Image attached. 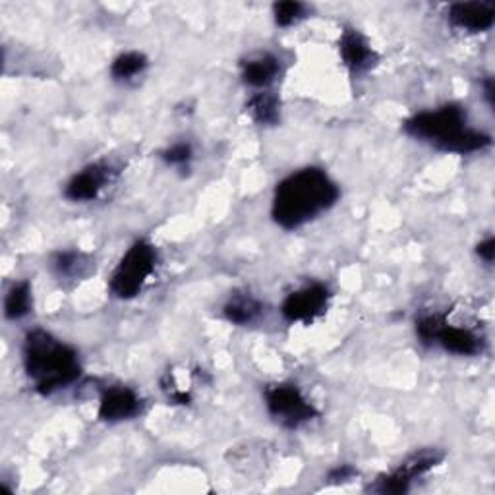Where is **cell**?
<instances>
[{
    "instance_id": "6da1fadb",
    "label": "cell",
    "mask_w": 495,
    "mask_h": 495,
    "mask_svg": "<svg viewBox=\"0 0 495 495\" xmlns=\"http://www.w3.org/2000/svg\"><path fill=\"white\" fill-rule=\"evenodd\" d=\"M339 196V186L324 169L306 167L277 184L271 217L280 229H300L335 206Z\"/></svg>"
},
{
    "instance_id": "7a4b0ae2",
    "label": "cell",
    "mask_w": 495,
    "mask_h": 495,
    "mask_svg": "<svg viewBox=\"0 0 495 495\" xmlns=\"http://www.w3.org/2000/svg\"><path fill=\"white\" fill-rule=\"evenodd\" d=\"M22 354L25 373L43 397L66 390L82 376L78 353L49 331H30L23 339Z\"/></svg>"
},
{
    "instance_id": "3957f363",
    "label": "cell",
    "mask_w": 495,
    "mask_h": 495,
    "mask_svg": "<svg viewBox=\"0 0 495 495\" xmlns=\"http://www.w3.org/2000/svg\"><path fill=\"white\" fill-rule=\"evenodd\" d=\"M405 132L414 140L432 143L445 153L468 155L484 151L491 145L490 133L468 126L466 111L457 103L410 116L405 123Z\"/></svg>"
},
{
    "instance_id": "277c9868",
    "label": "cell",
    "mask_w": 495,
    "mask_h": 495,
    "mask_svg": "<svg viewBox=\"0 0 495 495\" xmlns=\"http://www.w3.org/2000/svg\"><path fill=\"white\" fill-rule=\"evenodd\" d=\"M157 250L147 240H136L115 267L111 275V292L120 300L136 298L147 280L155 273Z\"/></svg>"
},
{
    "instance_id": "5b68a950",
    "label": "cell",
    "mask_w": 495,
    "mask_h": 495,
    "mask_svg": "<svg viewBox=\"0 0 495 495\" xmlns=\"http://www.w3.org/2000/svg\"><path fill=\"white\" fill-rule=\"evenodd\" d=\"M267 412L285 427H298L317 417L316 407L307 400L297 385L279 383L265 391Z\"/></svg>"
},
{
    "instance_id": "8992f818",
    "label": "cell",
    "mask_w": 495,
    "mask_h": 495,
    "mask_svg": "<svg viewBox=\"0 0 495 495\" xmlns=\"http://www.w3.org/2000/svg\"><path fill=\"white\" fill-rule=\"evenodd\" d=\"M331 292L325 285L312 283L290 292L280 304V314L289 324H312L327 310Z\"/></svg>"
},
{
    "instance_id": "52a82bcc",
    "label": "cell",
    "mask_w": 495,
    "mask_h": 495,
    "mask_svg": "<svg viewBox=\"0 0 495 495\" xmlns=\"http://www.w3.org/2000/svg\"><path fill=\"white\" fill-rule=\"evenodd\" d=\"M142 412V399L138 393L124 385H115L105 390L99 399L97 417L103 422L116 424L136 418Z\"/></svg>"
},
{
    "instance_id": "ba28073f",
    "label": "cell",
    "mask_w": 495,
    "mask_h": 495,
    "mask_svg": "<svg viewBox=\"0 0 495 495\" xmlns=\"http://www.w3.org/2000/svg\"><path fill=\"white\" fill-rule=\"evenodd\" d=\"M111 182V167L103 163L89 165L82 169L66 184L64 196L70 202H91L96 199Z\"/></svg>"
},
{
    "instance_id": "9c48e42d",
    "label": "cell",
    "mask_w": 495,
    "mask_h": 495,
    "mask_svg": "<svg viewBox=\"0 0 495 495\" xmlns=\"http://www.w3.org/2000/svg\"><path fill=\"white\" fill-rule=\"evenodd\" d=\"M453 28L468 33H484L495 23V6L491 3H457L447 12Z\"/></svg>"
},
{
    "instance_id": "30bf717a",
    "label": "cell",
    "mask_w": 495,
    "mask_h": 495,
    "mask_svg": "<svg viewBox=\"0 0 495 495\" xmlns=\"http://www.w3.org/2000/svg\"><path fill=\"white\" fill-rule=\"evenodd\" d=\"M339 52L344 66L353 74L368 72L371 66L378 62V52L371 49V45L366 41V37L358 30L346 28L343 32L339 41Z\"/></svg>"
},
{
    "instance_id": "8fae6325",
    "label": "cell",
    "mask_w": 495,
    "mask_h": 495,
    "mask_svg": "<svg viewBox=\"0 0 495 495\" xmlns=\"http://www.w3.org/2000/svg\"><path fill=\"white\" fill-rule=\"evenodd\" d=\"M435 344H439L445 353L457 356H476L481 353V339L474 331L466 327L449 325L447 319L437 331Z\"/></svg>"
},
{
    "instance_id": "7c38bea8",
    "label": "cell",
    "mask_w": 495,
    "mask_h": 495,
    "mask_svg": "<svg viewBox=\"0 0 495 495\" xmlns=\"http://www.w3.org/2000/svg\"><path fill=\"white\" fill-rule=\"evenodd\" d=\"M280 74V62L277 57L263 52L243 62V82L250 87L267 89Z\"/></svg>"
},
{
    "instance_id": "4fadbf2b",
    "label": "cell",
    "mask_w": 495,
    "mask_h": 495,
    "mask_svg": "<svg viewBox=\"0 0 495 495\" xmlns=\"http://www.w3.org/2000/svg\"><path fill=\"white\" fill-rule=\"evenodd\" d=\"M223 314L226 321H231L234 325H248L252 321H256L261 314V302L252 297V294H234L231 300L225 304Z\"/></svg>"
},
{
    "instance_id": "5bb4252c",
    "label": "cell",
    "mask_w": 495,
    "mask_h": 495,
    "mask_svg": "<svg viewBox=\"0 0 495 495\" xmlns=\"http://www.w3.org/2000/svg\"><path fill=\"white\" fill-rule=\"evenodd\" d=\"M32 285L28 280L12 285L5 300V316L10 321H18L32 312Z\"/></svg>"
},
{
    "instance_id": "9a60e30c",
    "label": "cell",
    "mask_w": 495,
    "mask_h": 495,
    "mask_svg": "<svg viewBox=\"0 0 495 495\" xmlns=\"http://www.w3.org/2000/svg\"><path fill=\"white\" fill-rule=\"evenodd\" d=\"M252 118L261 126H273L279 123V99L270 91H260L248 101Z\"/></svg>"
},
{
    "instance_id": "2e32d148",
    "label": "cell",
    "mask_w": 495,
    "mask_h": 495,
    "mask_svg": "<svg viewBox=\"0 0 495 495\" xmlns=\"http://www.w3.org/2000/svg\"><path fill=\"white\" fill-rule=\"evenodd\" d=\"M441 459H444V454H441L437 449H422L410 454V457L399 466V471L412 481L414 478L430 472L434 466L441 463Z\"/></svg>"
},
{
    "instance_id": "e0dca14e",
    "label": "cell",
    "mask_w": 495,
    "mask_h": 495,
    "mask_svg": "<svg viewBox=\"0 0 495 495\" xmlns=\"http://www.w3.org/2000/svg\"><path fill=\"white\" fill-rule=\"evenodd\" d=\"M147 69V59L142 52H123V55L116 57L111 66V76L116 82H130L136 76H140Z\"/></svg>"
},
{
    "instance_id": "ac0fdd59",
    "label": "cell",
    "mask_w": 495,
    "mask_h": 495,
    "mask_svg": "<svg viewBox=\"0 0 495 495\" xmlns=\"http://www.w3.org/2000/svg\"><path fill=\"white\" fill-rule=\"evenodd\" d=\"M307 6L297 0H289V3H277L273 5V18L279 28H290V25L298 23L302 18H306Z\"/></svg>"
},
{
    "instance_id": "d6986e66",
    "label": "cell",
    "mask_w": 495,
    "mask_h": 495,
    "mask_svg": "<svg viewBox=\"0 0 495 495\" xmlns=\"http://www.w3.org/2000/svg\"><path fill=\"white\" fill-rule=\"evenodd\" d=\"M52 265H55L59 275L72 277V275L82 273V267L86 265V258H84V253H79V252H72V250L60 252Z\"/></svg>"
},
{
    "instance_id": "ffe728a7",
    "label": "cell",
    "mask_w": 495,
    "mask_h": 495,
    "mask_svg": "<svg viewBox=\"0 0 495 495\" xmlns=\"http://www.w3.org/2000/svg\"><path fill=\"white\" fill-rule=\"evenodd\" d=\"M445 316L439 314H426L417 321V335L424 344H434L439 327L444 325Z\"/></svg>"
},
{
    "instance_id": "44dd1931",
    "label": "cell",
    "mask_w": 495,
    "mask_h": 495,
    "mask_svg": "<svg viewBox=\"0 0 495 495\" xmlns=\"http://www.w3.org/2000/svg\"><path fill=\"white\" fill-rule=\"evenodd\" d=\"M192 159H194L192 145L184 143V142L170 145L169 150L163 151V160L167 165H172V167H188Z\"/></svg>"
},
{
    "instance_id": "7402d4cb",
    "label": "cell",
    "mask_w": 495,
    "mask_h": 495,
    "mask_svg": "<svg viewBox=\"0 0 495 495\" xmlns=\"http://www.w3.org/2000/svg\"><path fill=\"white\" fill-rule=\"evenodd\" d=\"M354 476H356V471L351 464H341L337 468H333L327 478H329L331 484H341V481H349Z\"/></svg>"
},
{
    "instance_id": "603a6c76",
    "label": "cell",
    "mask_w": 495,
    "mask_h": 495,
    "mask_svg": "<svg viewBox=\"0 0 495 495\" xmlns=\"http://www.w3.org/2000/svg\"><path fill=\"white\" fill-rule=\"evenodd\" d=\"M478 256L480 260H484L486 263H493V256H495V243H493V238H486L484 243H480L478 244Z\"/></svg>"
},
{
    "instance_id": "cb8c5ba5",
    "label": "cell",
    "mask_w": 495,
    "mask_h": 495,
    "mask_svg": "<svg viewBox=\"0 0 495 495\" xmlns=\"http://www.w3.org/2000/svg\"><path fill=\"white\" fill-rule=\"evenodd\" d=\"M481 89H484V97H486L488 105L493 106L495 105V86H493V79L486 78L484 84H481Z\"/></svg>"
}]
</instances>
